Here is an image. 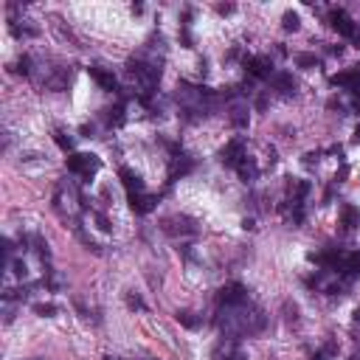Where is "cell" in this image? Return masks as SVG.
I'll return each instance as SVG.
<instances>
[{
	"label": "cell",
	"mask_w": 360,
	"mask_h": 360,
	"mask_svg": "<svg viewBox=\"0 0 360 360\" xmlns=\"http://www.w3.org/2000/svg\"><path fill=\"white\" fill-rule=\"evenodd\" d=\"M318 158H321V152H307V155H304V163L313 166V163H318Z\"/></svg>",
	"instance_id": "21"
},
{
	"label": "cell",
	"mask_w": 360,
	"mask_h": 360,
	"mask_svg": "<svg viewBox=\"0 0 360 360\" xmlns=\"http://www.w3.org/2000/svg\"><path fill=\"white\" fill-rule=\"evenodd\" d=\"M130 307H135V310H144V301H141V298H130Z\"/></svg>",
	"instance_id": "22"
},
{
	"label": "cell",
	"mask_w": 360,
	"mask_h": 360,
	"mask_svg": "<svg viewBox=\"0 0 360 360\" xmlns=\"http://www.w3.org/2000/svg\"><path fill=\"white\" fill-rule=\"evenodd\" d=\"M284 28H287V31H295V28H298V14H295V11H287V14H284Z\"/></svg>",
	"instance_id": "18"
},
{
	"label": "cell",
	"mask_w": 360,
	"mask_h": 360,
	"mask_svg": "<svg viewBox=\"0 0 360 360\" xmlns=\"http://www.w3.org/2000/svg\"><path fill=\"white\" fill-rule=\"evenodd\" d=\"M332 25H335L343 37H355V34H358V28H355L352 17H349L343 9H332Z\"/></svg>",
	"instance_id": "5"
},
{
	"label": "cell",
	"mask_w": 360,
	"mask_h": 360,
	"mask_svg": "<svg viewBox=\"0 0 360 360\" xmlns=\"http://www.w3.org/2000/svg\"><path fill=\"white\" fill-rule=\"evenodd\" d=\"M284 313H287V315H284L287 321H298V307H295V304L287 301V304H284Z\"/></svg>",
	"instance_id": "20"
},
{
	"label": "cell",
	"mask_w": 360,
	"mask_h": 360,
	"mask_svg": "<svg viewBox=\"0 0 360 360\" xmlns=\"http://www.w3.org/2000/svg\"><path fill=\"white\" fill-rule=\"evenodd\" d=\"M130 202H133V208L138 214H146V211H152L155 208V202H158V197H152V194H130Z\"/></svg>",
	"instance_id": "10"
},
{
	"label": "cell",
	"mask_w": 360,
	"mask_h": 360,
	"mask_svg": "<svg viewBox=\"0 0 360 360\" xmlns=\"http://www.w3.org/2000/svg\"><path fill=\"white\" fill-rule=\"evenodd\" d=\"M355 110H358V112H360V96H358V101H355Z\"/></svg>",
	"instance_id": "24"
},
{
	"label": "cell",
	"mask_w": 360,
	"mask_h": 360,
	"mask_svg": "<svg viewBox=\"0 0 360 360\" xmlns=\"http://www.w3.org/2000/svg\"><path fill=\"white\" fill-rule=\"evenodd\" d=\"M54 141H56V146H59V149H65V152H70V149H73V138H70V135H65L62 130H56V133H54Z\"/></svg>",
	"instance_id": "14"
},
{
	"label": "cell",
	"mask_w": 360,
	"mask_h": 360,
	"mask_svg": "<svg viewBox=\"0 0 360 360\" xmlns=\"http://www.w3.org/2000/svg\"><path fill=\"white\" fill-rule=\"evenodd\" d=\"M88 70H90V76L96 79V82H99V85H101L104 90H118V82H115V76H112L110 70H101L99 65L88 68Z\"/></svg>",
	"instance_id": "9"
},
{
	"label": "cell",
	"mask_w": 360,
	"mask_h": 360,
	"mask_svg": "<svg viewBox=\"0 0 360 360\" xmlns=\"http://www.w3.org/2000/svg\"><path fill=\"white\" fill-rule=\"evenodd\" d=\"M118 178H121V183H124V189L130 191V194H141L144 191V183H141V178L135 175L133 169H127V166H121L118 169Z\"/></svg>",
	"instance_id": "6"
},
{
	"label": "cell",
	"mask_w": 360,
	"mask_h": 360,
	"mask_svg": "<svg viewBox=\"0 0 360 360\" xmlns=\"http://www.w3.org/2000/svg\"><path fill=\"white\" fill-rule=\"evenodd\" d=\"M355 141H360V127H358V130H355Z\"/></svg>",
	"instance_id": "23"
},
{
	"label": "cell",
	"mask_w": 360,
	"mask_h": 360,
	"mask_svg": "<svg viewBox=\"0 0 360 360\" xmlns=\"http://www.w3.org/2000/svg\"><path fill=\"white\" fill-rule=\"evenodd\" d=\"M340 225H343L346 231L358 228V225H360V208H358V205H352V202L340 205Z\"/></svg>",
	"instance_id": "8"
},
{
	"label": "cell",
	"mask_w": 360,
	"mask_h": 360,
	"mask_svg": "<svg viewBox=\"0 0 360 360\" xmlns=\"http://www.w3.org/2000/svg\"><path fill=\"white\" fill-rule=\"evenodd\" d=\"M295 62H298L301 68H307V70H310V68H318V65H321V59H318L315 54H298V56H295Z\"/></svg>",
	"instance_id": "16"
},
{
	"label": "cell",
	"mask_w": 360,
	"mask_h": 360,
	"mask_svg": "<svg viewBox=\"0 0 360 360\" xmlns=\"http://www.w3.org/2000/svg\"><path fill=\"white\" fill-rule=\"evenodd\" d=\"M34 313L37 315H56V307L54 304H34Z\"/></svg>",
	"instance_id": "19"
},
{
	"label": "cell",
	"mask_w": 360,
	"mask_h": 360,
	"mask_svg": "<svg viewBox=\"0 0 360 360\" xmlns=\"http://www.w3.org/2000/svg\"><path fill=\"white\" fill-rule=\"evenodd\" d=\"M178 324H183L186 329H197V326H200V321H197V318H194L191 313L180 310V313H178Z\"/></svg>",
	"instance_id": "15"
},
{
	"label": "cell",
	"mask_w": 360,
	"mask_h": 360,
	"mask_svg": "<svg viewBox=\"0 0 360 360\" xmlns=\"http://www.w3.org/2000/svg\"><path fill=\"white\" fill-rule=\"evenodd\" d=\"M245 70L253 79H268L273 73V62L268 56H245Z\"/></svg>",
	"instance_id": "3"
},
{
	"label": "cell",
	"mask_w": 360,
	"mask_h": 360,
	"mask_svg": "<svg viewBox=\"0 0 360 360\" xmlns=\"http://www.w3.org/2000/svg\"><path fill=\"white\" fill-rule=\"evenodd\" d=\"M107 124H110V127L124 124V107H121V104H118V107H112V110H107Z\"/></svg>",
	"instance_id": "17"
},
{
	"label": "cell",
	"mask_w": 360,
	"mask_h": 360,
	"mask_svg": "<svg viewBox=\"0 0 360 360\" xmlns=\"http://www.w3.org/2000/svg\"><path fill=\"white\" fill-rule=\"evenodd\" d=\"M236 172H239V178L245 180V183H253V180L259 178V166L253 163V158H242L239 166H236Z\"/></svg>",
	"instance_id": "11"
},
{
	"label": "cell",
	"mask_w": 360,
	"mask_h": 360,
	"mask_svg": "<svg viewBox=\"0 0 360 360\" xmlns=\"http://www.w3.org/2000/svg\"><path fill=\"white\" fill-rule=\"evenodd\" d=\"M217 301H220V307L242 304V301H245V287H242V284H236V281H231V284H225L223 290L217 292Z\"/></svg>",
	"instance_id": "2"
},
{
	"label": "cell",
	"mask_w": 360,
	"mask_h": 360,
	"mask_svg": "<svg viewBox=\"0 0 360 360\" xmlns=\"http://www.w3.org/2000/svg\"><path fill=\"white\" fill-rule=\"evenodd\" d=\"M99 169V158L96 155H85V152H76V155L68 158V172L73 175H82L85 180H90V175Z\"/></svg>",
	"instance_id": "1"
},
{
	"label": "cell",
	"mask_w": 360,
	"mask_h": 360,
	"mask_svg": "<svg viewBox=\"0 0 360 360\" xmlns=\"http://www.w3.org/2000/svg\"><path fill=\"white\" fill-rule=\"evenodd\" d=\"M191 169V160L186 155H172V169H169V183H175L178 178H183V175H189Z\"/></svg>",
	"instance_id": "7"
},
{
	"label": "cell",
	"mask_w": 360,
	"mask_h": 360,
	"mask_svg": "<svg viewBox=\"0 0 360 360\" xmlns=\"http://www.w3.org/2000/svg\"><path fill=\"white\" fill-rule=\"evenodd\" d=\"M242 149H245V144H242V138H236V141H231V144L225 146L223 152H220V160H223L225 166H239V160H242V158H245V152H242Z\"/></svg>",
	"instance_id": "4"
},
{
	"label": "cell",
	"mask_w": 360,
	"mask_h": 360,
	"mask_svg": "<svg viewBox=\"0 0 360 360\" xmlns=\"http://www.w3.org/2000/svg\"><path fill=\"white\" fill-rule=\"evenodd\" d=\"M273 85L284 93V96H290V93H295V79L290 76V73H276L273 76Z\"/></svg>",
	"instance_id": "12"
},
{
	"label": "cell",
	"mask_w": 360,
	"mask_h": 360,
	"mask_svg": "<svg viewBox=\"0 0 360 360\" xmlns=\"http://www.w3.org/2000/svg\"><path fill=\"white\" fill-rule=\"evenodd\" d=\"M352 360H360V358H352Z\"/></svg>",
	"instance_id": "25"
},
{
	"label": "cell",
	"mask_w": 360,
	"mask_h": 360,
	"mask_svg": "<svg viewBox=\"0 0 360 360\" xmlns=\"http://www.w3.org/2000/svg\"><path fill=\"white\" fill-rule=\"evenodd\" d=\"M231 124H234V127H239V130H242V127H248V110L242 107V104H236V107H234Z\"/></svg>",
	"instance_id": "13"
}]
</instances>
